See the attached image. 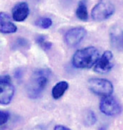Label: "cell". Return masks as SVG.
I'll return each instance as SVG.
<instances>
[{
    "label": "cell",
    "mask_w": 123,
    "mask_h": 130,
    "mask_svg": "<svg viewBox=\"0 0 123 130\" xmlns=\"http://www.w3.org/2000/svg\"><path fill=\"white\" fill-rule=\"evenodd\" d=\"M51 71L48 69H40L32 76L27 87V94L31 99L39 98L48 85Z\"/></svg>",
    "instance_id": "6da1fadb"
},
{
    "label": "cell",
    "mask_w": 123,
    "mask_h": 130,
    "mask_svg": "<svg viewBox=\"0 0 123 130\" xmlns=\"http://www.w3.org/2000/svg\"><path fill=\"white\" fill-rule=\"evenodd\" d=\"M36 25L43 29H48L52 25V20L49 18H42L36 21Z\"/></svg>",
    "instance_id": "e0dca14e"
},
{
    "label": "cell",
    "mask_w": 123,
    "mask_h": 130,
    "mask_svg": "<svg viewBox=\"0 0 123 130\" xmlns=\"http://www.w3.org/2000/svg\"><path fill=\"white\" fill-rule=\"evenodd\" d=\"M89 89L97 95L103 97L111 95L114 91L112 83L103 78H91L88 80Z\"/></svg>",
    "instance_id": "3957f363"
},
{
    "label": "cell",
    "mask_w": 123,
    "mask_h": 130,
    "mask_svg": "<svg viewBox=\"0 0 123 130\" xmlns=\"http://www.w3.org/2000/svg\"><path fill=\"white\" fill-rule=\"evenodd\" d=\"M84 121L85 125L87 126L93 125L96 122V116L94 113V112H92L91 110H88L85 113V114H84Z\"/></svg>",
    "instance_id": "2e32d148"
},
{
    "label": "cell",
    "mask_w": 123,
    "mask_h": 130,
    "mask_svg": "<svg viewBox=\"0 0 123 130\" xmlns=\"http://www.w3.org/2000/svg\"><path fill=\"white\" fill-rule=\"evenodd\" d=\"M68 88H69V84L66 81H60L57 83L52 88L51 95L53 98L55 99H60L62 96H63Z\"/></svg>",
    "instance_id": "7c38bea8"
},
{
    "label": "cell",
    "mask_w": 123,
    "mask_h": 130,
    "mask_svg": "<svg viewBox=\"0 0 123 130\" xmlns=\"http://www.w3.org/2000/svg\"><path fill=\"white\" fill-rule=\"evenodd\" d=\"M99 130H106L105 128H99Z\"/></svg>",
    "instance_id": "ffe728a7"
},
{
    "label": "cell",
    "mask_w": 123,
    "mask_h": 130,
    "mask_svg": "<svg viewBox=\"0 0 123 130\" xmlns=\"http://www.w3.org/2000/svg\"><path fill=\"white\" fill-rule=\"evenodd\" d=\"M36 43L39 44V46L43 51H49L52 47V43L51 42H49L47 39H46V37L43 36H37Z\"/></svg>",
    "instance_id": "9a60e30c"
},
{
    "label": "cell",
    "mask_w": 123,
    "mask_h": 130,
    "mask_svg": "<svg viewBox=\"0 0 123 130\" xmlns=\"http://www.w3.org/2000/svg\"><path fill=\"white\" fill-rule=\"evenodd\" d=\"M14 86L8 75H0V105H8L14 95Z\"/></svg>",
    "instance_id": "277c9868"
},
{
    "label": "cell",
    "mask_w": 123,
    "mask_h": 130,
    "mask_svg": "<svg viewBox=\"0 0 123 130\" xmlns=\"http://www.w3.org/2000/svg\"><path fill=\"white\" fill-rule=\"evenodd\" d=\"M100 111L109 117H114L121 113V106L119 103L112 96H105L99 103Z\"/></svg>",
    "instance_id": "8992f818"
},
{
    "label": "cell",
    "mask_w": 123,
    "mask_h": 130,
    "mask_svg": "<svg viewBox=\"0 0 123 130\" xmlns=\"http://www.w3.org/2000/svg\"><path fill=\"white\" fill-rule=\"evenodd\" d=\"M10 118V113L3 110H0V127L4 125Z\"/></svg>",
    "instance_id": "ac0fdd59"
},
{
    "label": "cell",
    "mask_w": 123,
    "mask_h": 130,
    "mask_svg": "<svg viewBox=\"0 0 123 130\" xmlns=\"http://www.w3.org/2000/svg\"><path fill=\"white\" fill-rule=\"evenodd\" d=\"M100 53L95 47L78 50L73 56V65L78 69H90L96 63Z\"/></svg>",
    "instance_id": "7a4b0ae2"
},
{
    "label": "cell",
    "mask_w": 123,
    "mask_h": 130,
    "mask_svg": "<svg viewBox=\"0 0 123 130\" xmlns=\"http://www.w3.org/2000/svg\"><path fill=\"white\" fill-rule=\"evenodd\" d=\"M54 130H71L70 128H69L68 127L66 126H64V125H58L55 127Z\"/></svg>",
    "instance_id": "d6986e66"
},
{
    "label": "cell",
    "mask_w": 123,
    "mask_h": 130,
    "mask_svg": "<svg viewBox=\"0 0 123 130\" xmlns=\"http://www.w3.org/2000/svg\"><path fill=\"white\" fill-rule=\"evenodd\" d=\"M114 6L109 2H99L91 10V18L96 21H103L114 13Z\"/></svg>",
    "instance_id": "5b68a950"
},
{
    "label": "cell",
    "mask_w": 123,
    "mask_h": 130,
    "mask_svg": "<svg viewBox=\"0 0 123 130\" xmlns=\"http://www.w3.org/2000/svg\"><path fill=\"white\" fill-rule=\"evenodd\" d=\"M29 14V6L27 3L21 2L17 3L12 10L13 19L15 21H24Z\"/></svg>",
    "instance_id": "9c48e42d"
},
{
    "label": "cell",
    "mask_w": 123,
    "mask_h": 130,
    "mask_svg": "<svg viewBox=\"0 0 123 130\" xmlns=\"http://www.w3.org/2000/svg\"><path fill=\"white\" fill-rule=\"evenodd\" d=\"M113 54L110 51H106L99 57L96 63L94 65V71L98 73H106L110 72L114 67Z\"/></svg>",
    "instance_id": "ba28073f"
},
{
    "label": "cell",
    "mask_w": 123,
    "mask_h": 130,
    "mask_svg": "<svg viewBox=\"0 0 123 130\" xmlns=\"http://www.w3.org/2000/svg\"><path fill=\"white\" fill-rule=\"evenodd\" d=\"M17 29L10 15L5 12H0V32L4 34H11L16 32Z\"/></svg>",
    "instance_id": "30bf717a"
},
{
    "label": "cell",
    "mask_w": 123,
    "mask_h": 130,
    "mask_svg": "<svg viewBox=\"0 0 123 130\" xmlns=\"http://www.w3.org/2000/svg\"><path fill=\"white\" fill-rule=\"evenodd\" d=\"M111 42L115 47H120L123 45V30L118 26L112 27L111 32Z\"/></svg>",
    "instance_id": "8fae6325"
},
{
    "label": "cell",
    "mask_w": 123,
    "mask_h": 130,
    "mask_svg": "<svg viewBox=\"0 0 123 130\" xmlns=\"http://www.w3.org/2000/svg\"><path fill=\"white\" fill-rule=\"evenodd\" d=\"M86 34V29L83 27L72 28L66 32L64 40L69 47H76L84 40Z\"/></svg>",
    "instance_id": "52a82bcc"
},
{
    "label": "cell",
    "mask_w": 123,
    "mask_h": 130,
    "mask_svg": "<svg viewBox=\"0 0 123 130\" xmlns=\"http://www.w3.org/2000/svg\"><path fill=\"white\" fill-rule=\"evenodd\" d=\"M29 42L24 38H18L14 41L13 44V48L14 50H21V49H28L29 48Z\"/></svg>",
    "instance_id": "5bb4252c"
},
{
    "label": "cell",
    "mask_w": 123,
    "mask_h": 130,
    "mask_svg": "<svg viewBox=\"0 0 123 130\" xmlns=\"http://www.w3.org/2000/svg\"><path fill=\"white\" fill-rule=\"evenodd\" d=\"M76 16L79 20L83 21H86L88 19V13L85 0H81L78 3V8L76 10Z\"/></svg>",
    "instance_id": "4fadbf2b"
}]
</instances>
